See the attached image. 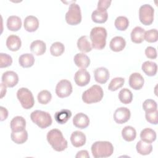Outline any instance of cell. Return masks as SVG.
<instances>
[{
	"label": "cell",
	"mask_w": 158,
	"mask_h": 158,
	"mask_svg": "<svg viewBox=\"0 0 158 158\" xmlns=\"http://www.w3.org/2000/svg\"><path fill=\"white\" fill-rule=\"evenodd\" d=\"M46 138L49 144L56 151H63L67 148V141L64 138L61 131L58 129L54 128L49 131Z\"/></svg>",
	"instance_id": "obj_1"
},
{
	"label": "cell",
	"mask_w": 158,
	"mask_h": 158,
	"mask_svg": "<svg viewBox=\"0 0 158 158\" xmlns=\"http://www.w3.org/2000/svg\"><path fill=\"white\" fill-rule=\"evenodd\" d=\"M107 31L102 27H96L91 29L89 38L92 48L96 49H102L106 44Z\"/></svg>",
	"instance_id": "obj_2"
},
{
	"label": "cell",
	"mask_w": 158,
	"mask_h": 158,
	"mask_svg": "<svg viewBox=\"0 0 158 158\" xmlns=\"http://www.w3.org/2000/svg\"><path fill=\"white\" fill-rule=\"evenodd\" d=\"M114 152V146L112 143L107 141H98L91 146V152L95 158L110 157Z\"/></svg>",
	"instance_id": "obj_3"
},
{
	"label": "cell",
	"mask_w": 158,
	"mask_h": 158,
	"mask_svg": "<svg viewBox=\"0 0 158 158\" xmlns=\"http://www.w3.org/2000/svg\"><path fill=\"white\" fill-rule=\"evenodd\" d=\"M103 96L102 88L98 85H94L83 93L82 100L86 104L96 103L101 101Z\"/></svg>",
	"instance_id": "obj_4"
},
{
	"label": "cell",
	"mask_w": 158,
	"mask_h": 158,
	"mask_svg": "<svg viewBox=\"0 0 158 158\" xmlns=\"http://www.w3.org/2000/svg\"><path fill=\"white\" fill-rule=\"evenodd\" d=\"M31 120L41 128H46L49 127L52 122L51 115L45 111L36 110L30 114Z\"/></svg>",
	"instance_id": "obj_5"
},
{
	"label": "cell",
	"mask_w": 158,
	"mask_h": 158,
	"mask_svg": "<svg viewBox=\"0 0 158 158\" xmlns=\"http://www.w3.org/2000/svg\"><path fill=\"white\" fill-rule=\"evenodd\" d=\"M17 97L22 106L25 109H31L35 104L32 93L27 88H20L17 92Z\"/></svg>",
	"instance_id": "obj_6"
},
{
	"label": "cell",
	"mask_w": 158,
	"mask_h": 158,
	"mask_svg": "<svg viewBox=\"0 0 158 158\" xmlns=\"http://www.w3.org/2000/svg\"><path fill=\"white\" fill-rule=\"evenodd\" d=\"M65 20L70 25H76L81 21V13L78 4L73 2L70 4L69 10L65 14Z\"/></svg>",
	"instance_id": "obj_7"
},
{
	"label": "cell",
	"mask_w": 158,
	"mask_h": 158,
	"mask_svg": "<svg viewBox=\"0 0 158 158\" xmlns=\"http://www.w3.org/2000/svg\"><path fill=\"white\" fill-rule=\"evenodd\" d=\"M154 8L148 4L142 5L139 9V19L144 25H151L154 20Z\"/></svg>",
	"instance_id": "obj_8"
},
{
	"label": "cell",
	"mask_w": 158,
	"mask_h": 158,
	"mask_svg": "<svg viewBox=\"0 0 158 158\" xmlns=\"http://www.w3.org/2000/svg\"><path fill=\"white\" fill-rule=\"evenodd\" d=\"M72 92V86L70 81L67 80H61L56 87V93L60 98L69 96Z\"/></svg>",
	"instance_id": "obj_9"
},
{
	"label": "cell",
	"mask_w": 158,
	"mask_h": 158,
	"mask_svg": "<svg viewBox=\"0 0 158 158\" xmlns=\"http://www.w3.org/2000/svg\"><path fill=\"white\" fill-rule=\"evenodd\" d=\"M130 110L124 107L117 109L114 114V120L117 123L123 124L127 122L130 118Z\"/></svg>",
	"instance_id": "obj_10"
},
{
	"label": "cell",
	"mask_w": 158,
	"mask_h": 158,
	"mask_svg": "<svg viewBox=\"0 0 158 158\" xmlns=\"http://www.w3.org/2000/svg\"><path fill=\"white\" fill-rule=\"evenodd\" d=\"M74 80L78 86H86L90 81V74L86 69H81L75 73Z\"/></svg>",
	"instance_id": "obj_11"
},
{
	"label": "cell",
	"mask_w": 158,
	"mask_h": 158,
	"mask_svg": "<svg viewBox=\"0 0 158 158\" xmlns=\"http://www.w3.org/2000/svg\"><path fill=\"white\" fill-rule=\"evenodd\" d=\"M2 83L6 86L12 88L15 86L19 81V77L14 71H6L3 73L1 78Z\"/></svg>",
	"instance_id": "obj_12"
},
{
	"label": "cell",
	"mask_w": 158,
	"mask_h": 158,
	"mask_svg": "<svg viewBox=\"0 0 158 158\" xmlns=\"http://www.w3.org/2000/svg\"><path fill=\"white\" fill-rule=\"evenodd\" d=\"M128 82L131 88L135 90H139L143 86L144 80L140 73L135 72L130 75Z\"/></svg>",
	"instance_id": "obj_13"
},
{
	"label": "cell",
	"mask_w": 158,
	"mask_h": 158,
	"mask_svg": "<svg viewBox=\"0 0 158 158\" xmlns=\"http://www.w3.org/2000/svg\"><path fill=\"white\" fill-rule=\"evenodd\" d=\"M73 123L75 127L80 129H84L88 127L89 118L86 114L82 112L78 113L73 118Z\"/></svg>",
	"instance_id": "obj_14"
},
{
	"label": "cell",
	"mask_w": 158,
	"mask_h": 158,
	"mask_svg": "<svg viewBox=\"0 0 158 158\" xmlns=\"http://www.w3.org/2000/svg\"><path fill=\"white\" fill-rule=\"evenodd\" d=\"M94 75L96 81L100 84L106 83L110 77L109 70L104 67L97 68L94 72Z\"/></svg>",
	"instance_id": "obj_15"
},
{
	"label": "cell",
	"mask_w": 158,
	"mask_h": 158,
	"mask_svg": "<svg viewBox=\"0 0 158 158\" xmlns=\"http://www.w3.org/2000/svg\"><path fill=\"white\" fill-rule=\"evenodd\" d=\"M86 135L81 131H75L70 136V141L72 144L76 148L83 146L86 143Z\"/></svg>",
	"instance_id": "obj_16"
},
{
	"label": "cell",
	"mask_w": 158,
	"mask_h": 158,
	"mask_svg": "<svg viewBox=\"0 0 158 158\" xmlns=\"http://www.w3.org/2000/svg\"><path fill=\"white\" fill-rule=\"evenodd\" d=\"M10 127L12 131L17 132L22 131L25 128L26 121L23 117L16 116L10 121Z\"/></svg>",
	"instance_id": "obj_17"
},
{
	"label": "cell",
	"mask_w": 158,
	"mask_h": 158,
	"mask_svg": "<svg viewBox=\"0 0 158 158\" xmlns=\"http://www.w3.org/2000/svg\"><path fill=\"white\" fill-rule=\"evenodd\" d=\"M23 26L27 31H35L39 27L38 19L33 15H28L24 20Z\"/></svg>",
	"instance_id": "obj_18"
},
{
	"label": "cell",
	"mask_w": 158,
	"mask_h": 158,
	"mask_svg": "<svg viewBox=\"0 0 158 158\" xmlns=\"http://www.w3.org/2000/svg\"><path fill=\"white\" fill-rule=\"evenodd\" d=\"M126 46V41L125 39L119 36H117L112 38L110 41L109 46L112 51L115 52H119L122 51Z\"/></svg>",
	"instance_id": "obj_19"
},
{
	"label": "cell",
	"mask_w": 158,
	"mask_h": 158,
	"mask_svg": "<svg viewBox=\"0 0 158 158\" xmlns=\"http://www.w3.org/2000/svg\"><path fill=\"white\" fill-rule=\"evenodd\" d=\"M22 45L20 38L15 35L9 36L6 40V46L7 48L11 51H18Z\"/></svg>",
	"instance_id": "obj_20"
},
{
	"label": "cell",
	"mask_w": 158,
	"mask_h": 158,
	"mask_svg": "<svg viewBox=\"0 0 158 158\" xmlns=\"http://www.w3.org/2000/svg\"><path fill=\"white\" fill-rule=\"evenodd\" d=\"M73 60L78 67L83 69H86L90 64L89 58L84 53H78L75 54Z\"/></svg>",
	"instance_id": "obj_21"
},
{
	"label": "cell",
	"mask_w": 158,
	"mask_h": 158,
	"mask_svg": "<svg viewBox=\"0 0 158 158\" xmlns=\"http://www.w3.org/2000/svg\"><path fill=\"white\" fill-rule=\"evenodd\" d=\"M31 51L36 56L43 55L46 50V46L41 40H35L30 44Z\"/></svg>",
	"instance_id": "obj_22"
},
{
	"label": "cell",
	"mask_w": 158,
	"mask_h": 158,
	"mask_svg": "<svg viewBox=\"0 0 158 158\" xmlns=\"http://www.w3.org/2000/svg\"><path fill=\"white\" fill-rule=\"evenodd\" d=\"M108 18V13L107 10L96 9L91 14L92 20L98 23H103L106 22Z\"/></svg>",
	"instance_id": "obj_23"
},
{
	"label": "cell",
	"mask_w": 158,
	"mask_h": 158,
	"mask_svg": "<svg viewBox=\"0 0 158 158\" xmlns=\"http://www.w3.org/2000/svg\"><path fill=\"white\" fill-rule=\"evenodd\" d=\"M145 30L141 27H135L131 32V40L135 43H141L144 40Z\"/></svg>",
	"instance_id": "obj_24"
},
{
	"label": "cell",
	"mask_w": 158,
	"mask_h": 158,
	"mask_svg": "<svg viewBox=\"0 0 158 158\" xmlns=\"http://www.w3.org/2000/svg\"><path fill=\"white\" fill-rule=\"evenodd\" d=\"M7 27L10 31H18L22 27L21 19L16 15L9 16L7 20Z\"/></svg>",
	"instance_id": "obj_25"
},
{
	"label": "cell",
	"mask_w": 158,
	"mask_h": 158,
	"mask_svg": "<svg viewBox=\"0 0 158 158\" xmlns=\"http://www.w3.org/2000/svg\"><path fill=\"white\" fill-rule=\"evenodd\" d=\"M72 116V112L68 109H62L54 114L56 121L59 124L65 123Z\"/></svg>",
	"instance_id": "obj_26"
},
{
	"label": "cell",
	"mask_w": 158,
	"mask_h": 158,
	"mask_svg": "<svg viewBox=\"0 0 158 158\" xmlns=\"http://www.w3.org/2000/svg\"><path fill=\"white\" fill-rule=\"evenodd\" d=\"M140 138L142 141L151 143L156 139V133L154 130L150 128H146L141 131Z\"/></svg>",
	"instance_id": "obj_27"
},
{
	"label": "cell",
	"mask_w": 158,
	"mask_h": 158,
	"mask_svg": "<svg viewBox=\"0 0 158 158\" xmlns=\"http://www.w3.org/2000/svg\"><path fill=\"white\" fill-rule=\"evenodd\" d=\"M77 47L78 49L84 52H89L92 50V46L88 40V36L85 35L82 36L77 41Z\"/></svg>",
	"instance_id": "obj_28"
},
{
	"label": "cell",
	"mask_w": 158,
	"mask_h": 158,
	"mask_svg": "<svg viewBox=\"0 0 158 158\" xmlns=\"http://www.w3.org/2000/svg\"><path fill=\"white\" fill-rule=\"evenodd\" d=\"M11 139L16 144H21L24 143L28 139V133L25 129L20 131H12L10 134Z\"/></svg>",
	"instance_id": "obj_29"
},
{
	"label": "cell",
	"mask_w": 158,
	"mask_h": 158,
	"mask_svg": "<svg viewBox=\"0 0 158 158\" xmlns=\"http://www.w3.org/2000/svg\"><path fill=\"white\" fill-rule=\"evenodd\" d=\"M19 62L20 66L23 68H28L33 65L35 58L33 54L26 53L22 54L19 58Z\"/></svg>",
	"instance_id": "obj_30"
},
{
	"label": "cell",
	"mask_w": 158,
	"mask_h": 158,
	"mask_svg": "<svg viewBox=\"0 0 158 158\" xmlns=\"http://www.w3.org/2000/svg\"><path fill=\"white\" fill-rule=\"evenodd\" d=\"M141 69L146 75L152 77L156 74L157 71V65L156 63L154 62L146 61L142 64Z\"/></svg>",
	"instance_id": "obj_31"
},
{
	"label": "cell",
	"mask_w": 158,
	"mask_h": 158,
	"mask_svg": "<svg viewBox=\"0 0 158 158\" xmlns=\"http://www.w3.org/2000/svg\"><path fill=\"white\" fill-rule=\"evenodd\" d=\"M137 152L141 155H148L152 151V146L151 143L144 142L142 140L139 141L136 146Z\"/></svg>",
	"instance_id": "obj_32"
},
{
	"label": "cell",
	"mask_w": 158,
	"mask_h": 158,
	"mask_svg": "<svg viewBox=\"0 0 158 158\" xmlns=\"http://www.w3.org/2000/svg\"><path fill=\"white\" fill-rule=\"evenodd\" d=\"M122 136L127 141H133L136 136V130L131 126H126L122 130Z\"/></svg>",
	"instance_id": "obj_33"
},
{
	"label": "cell",
	"mask_w": 158,
	"mask_h": 158,
	"mask_svg": "<svg viewBox=\"0 0 158 158\" xmlns=\"http://www.w3.org/2000/svg\"><path fill=\"white\" fill-rule=\"evenodd\" d=\"M118 99L125 104H129L133 100V93L128 88L122 89L118 93Z\"/></svg>",
	"instance_id": "obj_34"
},
{
	"label": "cell",
	"mask_w": 158,
	"mask_h": 158,
	"mask_svg": "<svg viewBox=\"0 0 158 158\" xmlns=\"http://www.w3.org/2000/svg\"><path fill=\"white\" fill-rule=\"evenodd\" d=\"M114 25L117 30L120 31H124L129 25V20L125 16H119L116 18Z\"/></svg>",
	"instance_id": "obj_35"
},
{
	"label": "cell",
	"mask_w": 158,
	"mask_h": 158,
	"mask_svg": "<svg viewBox=\"0 0 158 158\" xmlns=\"http://www.w3.org/2000/svg\"><path fill=\"white\" fill-rule=\"evenodd\" d=\"M65 51L64 45L60 42H55L50 47V52L54 56H61Z\"/></svg>",
	"instance_id": "obj_36"
},
{
	"label": "cell",
	"mask_w": 158,
	"mask_h": 158,
	"mask_svg": "<svg viewBox=\"0 0 158 158\" xmlns=\"http://www.w3.org/2000/svg\"><path fill=\"white\" fill-rule=\"evenodd\" d=\"M125 83V79L122 77H115L113 78L108 86V89L110 91H114L121 88Z\"/></svg>",
	"instance_id": "obj_37"
},
{
	"label": "cell",
	"mask_w": 158,
	"mask_h": 158,
	"mask_svg": "<svg viewBox=\"0 0 158 158\" xmlns=\"http://www.w3.org/2000/svg\"><path fill=\"white\" fill-rule=\"evenodd\" d=\"M38 102L41 104H46L52 98L51 93L48 90H42L41 91L37 96Z\"/></svg>",
	"instance_id": "obj_38"
},
{
	"label": "cell",
	"mask_w": 158,
	"mask_h": 158,
	"mask_svg": "<svg viewBox=\"0 0 158 158\" xmlns=\"http://www.w3.org/2000/svg\"><path fill=\"white\" fill-rule=\"evenodd\" d=\"M144 40L149 43L156 42L158 40V31L156 29H151L145 31Z\"/></svg>",
	"instance_id": "obj_39"
},
{
	"label": "cell",
	"mask_w": 158,
	"mask_h": 158,
	"mask_svg": "<svg viewBox=\"0 0 158 158\" xmlns=\"http://www.w3.org/2000/svg\"><path fill=\"white\" fill-rule=\"evenodd\" d=\"M143 108L146 112L156 110L157 108V102L153 99H146L144 101L143 104Z\"/></svg>",
	"instance_id": "obj_40"
},
{
	"label": "cell",
	"mask_w": 158,
	"mask_h": 158,
	"mask_svg": "<svg viewBox=\"0 0 158 158\" xmlns=\"http://www.w3.org/2000/svg\"><path fill=\"white\" fill-rule=\"evenodd\" d=\"M12 63V58L6 53H0V67L4 68L10 66Z\"/></svg>",
	"instance_id": "obj_41"
},
{
	"label": "cell",
	"mask_w": 158,
	"mask_h": 158,
	"mask_svg": "<svg viewBox=\"0 0 158 158\" xmlns=\"http://www.w3.org/2000/svg\"><path fill=\"white\" fill-rule=\"evenodd\" d=\"M157 110L152 111V112H146L145 117L146 120L149 122L150 123L157 125L158 123V118H157Z\"/></svg>",
	"instance_id": "obj_42"
},
{
	"label": "cell",
	"mask_w": 158,
	"mask_h": 158,
	"mask_svg": "<svg viewBox=\"0 0 158 158\" xmlns=\"http://www.w3.org/2000/svg\"><path fill=\"white\" fill-rule=\"evenodd\" d=\"M145 54L148 58L156 59L157 57V51L155 48L152 46H148L145 49Z\"/></svg>",
	"instance_id": "obj_43"
},
{
	"label": "cell",
	"mask_w": 158,
	"mask_h": 158,
	"mask_svg": "<svg viewBox=\"0 0 158 158\" xmlns=\"http://www.w3.org/2000/svg\"><path fill=\"white\" fill-rule=\"evenodd\" d=\"M111 2H112L111 1H109V0L99 1L98 2V8L97 9L107 10V9L110 6Z\"/></svg>",
	"instance_id": "obj_44"
},
{
	"label": "cell",
	"mask_w": 158,
	"mask_h": 158,
	"mask_svg": "<svg viewBox=\"0 0 158 158\" xmlns=\"http://www.w3.org/2000/svg\"><path fill=\"white\" fill-rule=\"evenodd\" d=\"M0 111H1V121H3L6 120L8 116V111L7 110L2 107H0Z\"/></svg>",
	"instance_id": "obj_45"
},
{
	"label": "cell",
	"mask_w": 158,
	"mask_h": 158,
	"mask_svg": "<svg viewBox=\"0 0 158 158\" xmlns=\"http://www.w3.org/2000/svg\"><path fill=\"white\" fill-rule=\"evenodd\" d=\"M75 157H85V158H89V155L88 154V152L86 150H81L77 152V154L75 156Z\"/></svg>",
	"instance_id": "obj_46"
},
{
	"label": "cell",
	"mask_w": 158,
	"mask_h": 158,
	"mask_svg": "<svg viewBox=\"0 0 158 158\" xmlns=\"http://www.w3.org/2000/svg\"><path fill=\"white\" fill-rule=\"evenodd\" d=\"M1 98L4 97V95H6V86L4 83L1 84Z\"/></svg>",
	"instance_id": "obj_47"
}]
</instances>
